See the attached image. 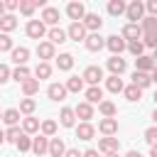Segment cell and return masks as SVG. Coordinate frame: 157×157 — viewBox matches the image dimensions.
Segmentation results:
<instances>
[{"label":"cell","instance_id":"cell-57","mask_svg":"<svg viewBox=\"0 0 157 157\" xmlns=\"http://www.w3.org/2000/svg\"><path fill=\"white\" fill-rule=\"evenodd\" d=\"M2 142H5V132L0 130V145H2Z\"/></svg>","mask_w":157,"mask_h":157},{"label":"cell","instance_id":"cell-24","mask_svg":"<svg viewBox=\"0 0 157 157\" xmlns=\"http://www.w3.org/2000/svg\"><path fill=\"white\" fill-rule=\"evenodd\" d=\"M93 132H96V128H93L91 123H81V125L76 128V137H78V140H91Z\"/></svg>","mask_w":157,"mask_h":157},{"label":"cell","instance_id":"cell-15","mask_svg":"<svg viewBox=\"0 0 157 157\" xmlns=\"http://www.w3.org/2000/svg\"><path fill=\"white\" fill-rule=\"evenodd\" d=\"M108 69H110V76H120V74L125 71V59L110 56V59H108Z\"/></svg>","mask_w":157,"mask_h":157},{"label":"cell","instance_id":"cell-39","mask_svg":"<svg viewBox=\"0 0 157 157\" xmlns=\"http://www.w3.org/2000/svg\"><path fill=\"white\" fill-rule=\"evenodd\" d=\"M22 130H25V132H37V130H39V120H37V118H25Z\"/></svg>","mask_w":157,"mask_h":157},{"label":"cell","instance_id":"cell-53","mask_svg":"<svg viewBox=\"0 0 157 157\" xmlns=\"http://www.w3.org/2000/svg\"><path fill=\"white\" fill-rule=\"evenodd\" d=\"M125 157H142V155H140V152H137V150H130V152H128V155H125Z\"/></svg>","mask_w":157,"mask_h":157},{"label":"cell","instance_id":"cell-31","mask_svg":"<svg viewBox=\"0 0 157 157\" xmlns=\"http://www.w3.org/2000/svg\"><path fill=\"white\" fill-rule=\"evenodd\" d=\"M37 91H39V81H37V78H27V81L22 83V93H25L27 98H29V96H34Z\"/></svg>","mask_w":157,"mask_h":157},{"label":"cell","instance_id":"cell-19","mask_svg":"<svg viewBox=\"0 0 157 157\" xmlns=\"http://www.w3.org/2000/svg\"><path fill=\"white\" fill-rule=\"evenodd\" d=\"M98 150L101 152H118V137H101L98 140Z\"/></svg>","mask_w":157,"mask_h":157},{"label":"cell","instance_id":"cell-17","mask_svg":"<svg viewBox=\"0 0 157 157\" xmlns=\"http://www.w3.org/2000/svg\"><path fill=\"white\" fill-rule=\"evenodd\" d=\"M86 103H103V91H101V86H88V91H86Z\"/></svg>","mask_w":157,"mask_h":157},{"label":"cell","instance_id":"cell-9","mask_svg":"<svg viewBox=\"0 0 157 157\" xmlns=\"http://www.w3.org/2000/svg\"><path fill=\"white\" fill-rule=\"evenodd\" d=\"M83 44H86V49H88V52H98V49H103V47H105V39H103L98 32H93V34H88V37H86V42H83Z\"/></svg>","mask_w":157,"mask_h":157},{"label":"cell","instance_id":"cell-43","mask_svg":"<svg viewBox=\"0 0 157 157\" xmlns=\"http://www.w3.org/2000/svg\"><path fill=\"white\" fill-rule=\"evenodd\" d=\"M145 140L150 142V147H157V125H152V128L145 130Z\"/></svg>","mask_w":157,"mask_h":157},{"label":"cell","instance_id":"cell-8","mask_svg":"<svg viewBox=\"0 0 157 157\" xmlns=\"http://www.w3.org/2000/svg\"><path fill=\"white\" fill-rule=\"evenodd\" d=\"M101 78H103V69H101V66H88V69L83 71V81L91 83V86H98Z\"/></svg>","mask_w":157,"mask_h":157},{"label":"cell","instance_id":"cell-37","mask_svg":"<svg viewBox=\"0 0 157 157\" xmlns=\"http://www.w3.org/2000/svg\"><path fill=\"white\" fill-rule=\"evenodd\" d=\"M34 108H37L34 98H22V101H20V113L29 115V113H34Z\"/></svg>","mask_w":157,"mask_h":157},{"label":"cell","instance_id":"cell-11","mask_svg":"<svg viewBox=\"0 0 157 157\" xmlns=\"http://www.w3.org/2000/svg\"><path fill=\"white\" fill-rule=\"evenodd\" d=\"M135 71H145V74H150V71H155V59L152 56H137L135 59Z\"/></svg>","mask_w":157,"mask_h":157},{"label":"cell","instance_id":"cell-26","mask_svg":"<svg viewBox=\"0 0 157 157\" xmlns=\"http://www.w3.org/2000/svg\"><path fill=\"white\" fill-rule=\"evenodd\" d=\"M105 88H108L110 93H120V91H125L120 76H108V78H105Z\"/></svg>","mask_w":157,"mask_h":157},{"label":"cell","instance_id":"cell-6","mask_svg":"<svg viewBox=\"0 0 157 157\" xmlns=\"http://www.w3.org/2000/svg\"><path fill=\"white\" fill-rule=\"evenodd\" d=\"M83 27H86V29H91V34H93V32H98V29L103 27L101 15H96V12H86V17H83Z\"/></svg>","mask_w":157,"mask_h":157},{"label":"cell","instance_id":"cell-46","mask_svg":"<svg viewBox=\"0 0 157 157\" xmlns=\"http://www.w3.org/2000/svg\"><path fill=\"white\" fill-rule=\"evenodd\" d=\"M15 47H12V39H10V34H0V52H12Z\"/></svg>","mask_w":157,"mask_h":157},{"label":"cell","instance_id":"cell-54","mask_svg":"<svg viewBox=\"0 0 157 157\" xmlns=\"http://www.w3.org/2000/svg\"><path fill=\"white\" fill-rule=\"evenodd\" d=\"M150 76H152V83H157V66H155V71H152Z\"/></svg>","mask_w":157,"mask_h":157},{"label":"cell","instance_id":"cell-10","mask_svg":"<svg viewBox=\"0 0 157 157\" xmlns=\"http://www.w3.org/2000/svg\"><path fill=\"white\" fill-rule=\"evenodd\" d=\"M98 130H101L105 137H113V135L118 132V120H115V118H103L101 125H98Z\"/></svg>","mask_w":157,"mask_h":157},{"label":"cell","instance_id":"cell-55","mask_svg":"<svg viewBox=\"0 0 157 157\" xmlns=\"http://www.w3.org/2000/svg\"><path fill=\"white\" fill-rule=\"evenodd\" d=\"M0 17H5V2H0Z\"/></svg>","mask_w":157,"mask_h":157},{"label":"cell","instance_id":"cell-29","mask_svg":"<svg viewBox=\"0 0 157 157\" xmlns=\"http://www.w3.org/2000/svg\"><path fill=\"white\" fill-rule=\"evenodd\" d=\"M142 34H157V17H142Z\"/></svg>","mask_w":157,"mask_h":157},{"label":"cell","instance_id":"cell-49","mask_svg":"<svg viewBox=\"0 0 157 157\" xmlns=\"http://www.w3.org/2000/svg\"><path fill=\"white\" fill-rule=\"evenodd\" d=\"M7 78H10V69H7L5 64H0V83H5Z\"/></svg>","mask_w":157,"mask_h":157},{"label":"cell","instance_id":"cell-59","mask_svg":"<svg viewBox=\"0 0 157 157\" xmlns=\"http://www.w3.org/2000/svg\"><path fill=\"white\" fill-rule=\"evenodd\" d=\"M152 59H155V66H157V49H155V56H152Z\"/></svg>","mask_w":157,"mask_h":157},{"label":"cell","instance_id":"cell-28","mask_svg":"<svg viewBox=\"0 0 157 157\" xmlns=\"http://www.w3.org/2000/svg\"><path fill=\"white\" fill-rule=\"evenodd\" d=\"M125 10H128V5H125L123 0H110V2H108V12H110L113 17H120Z\"/></svg>","mask_w":157,"mask_h":157},{"label":"cell","instance_id":"cell-7","mask_svg":"<svg viewBox=\"0 0 157 157\" xmlns=\"http://www.w3.org/2000/svg\"><path fill=\"white\" fill-rule=\"evenodd\" d=\"M123 39H128V42H137V39H142V27L128 22V25L123 27Z\"/></svg>","mask_w":157,"mask_h":157},{"label":"cell","instance_id":"cell-13","mask_svg":"<svg viewBox=\"0 0 157 157\" xmlns=\"http://www.w3.org/2000/svg\"><path fill=\"white\" fill-rule=\"evenodd\" d=\"M37 56H39L42 61L54 59V44H52V42H39V47H37Z\"/></svg>","mask_w":157,"mask_h":157},{"label":"cell","instance_id":"cell-41","mask_svg":"<svg viewBox=\"0 0 157 157\" xmlns=\"http://www.w3.org/2000/svg\"><path fill=\"white\" fill-rule=\"evenodd\" d=\"M34 7H37V5H34L32 0H20V12H22V15H27V17H32V12H34Z\"/></svg>","mask_w":157,"mask_h":157},{"label":"cell","instance_id":"cell-5","mask_svg":"<svg viewBox=\"0 0 157 157\" xmlns=\"http://www.w3.org/2000/svg\"><path fill=\"white\" fill-rule=\"evenodd\" d=\"M66 15H69L74 22H83V17H86L83 2H69V5H66Z\"/></svg>","mask_w":157,"mask_h":157},{"label":"cell","instance_id":"cell-51","mask_svg":"<svg viewBox=\"0 0 157 157\" xmlns=\"http://www.w3.org/2000/svg\"><path fill=\"white\" fill-rule=\"evenodd\" d=\"M64 157H83V155H81L78 150H66V155H64Z\"/></svg>","mask_w":157,"mask_h":157},{"label":"cell","instance_id":"cell-20","mask_svg":"<svg viewBox=\"0 0 157 157\" xmlns=\"http://www.w3.org/2000/svg\"><path fill=\"white\" fill-rule=\"evenodd\" d=\"M49 155H52V157H64V155H66V147H64L61 137H52V140H49Z\"/></svg>","mask_w":157,"mask_h":157},{"label":"cell","instance_id":"cell-34","mask_svg":"<svg viewBox=\"0 0 157 157\" xmlns=\"http://www.w3.org/2000/svg\"><path fill=\"white\" fill-rule=\"evenodd\" d=\"M56 66H59L61 71H69V69L74 66V56H71V54H59V59H56Z\"/></svg>","mask_w":157,"mask_h":157},{"label":"cell","instance_id":"cell-23","mask_svg":"<svg viewBox=\"0 0 157 157\" xmlns=\"http://www.w3.org/2000/svg\"><path fill=\"white\" fill-rule=\"evenodd\" d=\"M59 120H61V125H64V128H74V120H76V113H74V108H61V113H59Z\"/></svg>","mask_w":157,"mask_h":157},{"label":"cell","instance_id":"cell-42","mask_svg":"<svg viewBox=\"0 0 157 157\" xmlns=\"http://www.w3.org/2000/svg\"><path fill=\"white\" fill-rule=\"evenodd\" d=\"M54 132H56V123H54V120H44V123H42V135H44V137H52Z\"/></svg>","mask_w":157,"mask_h":157},{"label":"cell","instance_id":"cell-47","mask_svg":"<svg viewBox=\"0 0 157 157\" xmlns=\"http://www.w3.org/2000/svg\"><path fill=\"white\" fill-rule=\"evenodd\" d=\"M142 44H145V47L157 49V34H142Z\"/></svg>","mask_w":157,"mask_h":157},{"label":"cell","instance_id":"cell-61","mask_svg":"<svg viewBox=\"0 0 157 157\" xmlns=\"http://www.w3.org/2000/svg\"><path fill=\"white\" fill-rule=\"evenodd\" d=\"M155 103H157V91H155Z\"/></svg>","mask_w":157,"mask_h":157},{"label":"cell","instance_id":"cell-27","mask_svg":"<svg viewBox=\"0 0 157 157\" xmlns=\"http://www.w3.org/2000/svg\"><path fill=\"white\" fill-rule=\"evenodd\" d=\"M15 27H17V17H15V15H5V17H0V29H2V34L12 32Z\"/></svg>","mask_w":157,"mask_h":157},{"label":"cell","instance_id":"cell-40","mask_svg":"<svg viewBox=\"0 0 157 157\" xmlns=\"http://www.w3.org/2000/svg\"><path fill=\"white\" fill-rule=\"evenodd\" d=\"M22 135H25V130H20V128L15 125V128H10V130L5 132V140H10V142H15V145H17V140H20Z\"/></svg>","mask_w":157,"mask_h":157},{"label":"cell","instance_id":"cell-3","mask_svg":"<svg viewBox=\"0 0 157 157\" xmlns=\"http://www.w3.org/2000/svg\"><path fill=\"white\" fill-rule=\"evenodd\" d=\"M66 34H69V39H74V42H86V37H88L83 22H71L69 29H66Z\"/></svg>","mask_w":157,"mask_h":157},{"label":"cell","instance_id":"cell-45","mask_svg":"<svg viewBox=\"0 0 157 157\" xmlns=\"http://www.w3.org/2000/svg\"><path fill=\"white\" fill-rule=\"evenodd\" d=\"M17 150H20V152H27V150H32V140L27 137V132H25V135L17 140Z\"/></svg>","mask_w":157,"mask_h":157},{"label":"cell","instance_id":"cell-12","mask_svg":"<svg viewBox=\"0 0 157 157\" xmlns=\"http://www.w3.org/2000/svg\"><path fill=\"white\" fill-rule=\"evenodd\" d=\"M32 152H34L37 157H42V155H47V152H49V140H47L44 135H39V137H34V140H32Z\"/></svg>","mask_w":157,"mask_h":157},{"label":"cell","instance_id":"cell-30","mask_svg":"<svg viewBox=\"0 0 157 157\" xmlns=\"http://www.w3.org/2000/svg\"><path fill=\"white\" fill-rule=\"evenodd\" d=\"M34 76H37V81L49 78V76H52V66H49L47 61H39V64H37V69H34Z\"/></svg>","mask_w":157,"mask_h":157},{"label":"cell","instance_id":"cell-32","mask_svg":"<svg viewBox=\"0 0 157 157\" xmlns=\"http://www.w3.org/2000/svg\"><path fill=\"white\" fill-rule=\"evenodd\" d=\"M83 88V76H71L69 81H66V91H71V93H78Z\"/></svg>","mask_w":157,"mask_h":157},{"label":"cell","instance_id":"cell-22","mask_svg":"<svg viewBox=\"0 0 157 157\" xmlns=\"http://www.w3.org/2000/svg\"><path fill=\"white\" fill-rule=\"evenodd\" d=\"M132 83H135L137 88H147V86L152 83V76L145 74V71H135V74H132Z\"/></svg>","mask_w":157,"mask_h":157},{"label":"cell","instance_id":"cell-52","mask_svg":"<svg viewBox=\"0 0 157 157\" xmlns=\"http://www.w3.org/2000/svg\"><path fill=\"white\" fill-rule=\"evenodd\" d=\"M83 157H98V152H96V150H86V152H83Z\"/></svg>","mask_w":157,"mask_h":157},{"label":"cell","instance_id":"cell-33","mask_svg":"<svg viewBox=\"0 0 157 157\" xmlns=\"http://www.w3.org/2000/svg\"><path fill=\"white\" fill-rule=\"evenodd\" d=\"M2 120L10 125V128H15L17 123H20V110H15V108H10V110H5L2 113Z\"/></svg>","mask_w":157,"mask_h":157},{"label":"cell","instance_id":"cell-16","mask_svg":"<svg viewBox=\"0 0 157 157\" xmlns=\"http://www.w3.org/2000/svg\"><path fill=\"white\" fill-rule=\"evenodd\" d=\"M47 96H49L52 101H64V98H66V86H61V83H52V86L47 88Z\"/></svg>","mask_w":157,"mask_h":157},{"label":"cell","instance_id":"cell-56","mask_svg":"<svg viewBox=\"0 0 157 157\" xmlns=\"http://www.w3.org/2000/svg\"><path fill=\"white\" fill-rule=\"evenodd\" d=\"M150 157H157V147H152V150H150Z\"/></svg>","mask_w":157,"mask_h":157},{"label":"cell","instance_id":"cell-58","mask_svg":"<svg viewBox=\"0 0 157 157\" xmlns=\"http://www.w3.org/2000/svg\"><path fill=\"white\" fill-rule=\"evenodd\" d=\"M105 157H118V152H108V155H105Z\"/></svg>","mask_w":157,"mask_h":157},{"label":"cell","instance_id":"cell-14","mask_svg":"<svg viewBox=\"0 0 157 157\" xmlns=\"http://www.w3.org/2000/svg\"><path fill=\"white\" fill-rule=\"evenodd\" d=\"M27 59H29V49H27V47H15V49H12V61H15L17 66H25Z\"/></svg>","mask_w":157,"mask_h":157},{"label":"cell","instance_id":"cell-62","mask_svg":"<svg viewBox=\"0 0 157 157\" xmlns=\"http://www.w3.org/2000/svg\"><path fill=\"white\" fill-rule=\"evenodd\" d=\"M0 120H2V115H0Z\"/></svg>","mask_w":157,"mask_h":157},{"label":"cell","instance_id":"cell-2","mask_svg":"<svg viewBox=\"0 0 157 157\" xmlns=\"http://www.w3.org/2000/svg\"><path fill=\"white\" fill-rule=\"evenodd\" d=\"M44 34H47V27H44L42 20H29V22H27V37H32V39H42Z\"/></svg>","mask_w":157,"mask_h":157},{"label":"cell","instance_id":"cell-48","mask_svg":"<svg viewBox=\"0 0 157 157\" xmlns=\"http://www.w3.org/2000/svg\"><path fill=\"white\" fill-rule=\"evenodd\" d=\"M145 10L150 12V17H157V0H147V5H145Z\"/></svg>","mask_w":157,"mask_h":157},{"label":"cell","instance_id":"cell-60","mask_svg":"<svg viewBox=\"0 0 157 157\" xmlns=\"http://www.w3.org/2000/svg\"><path fill=\"white\" fill-rule=\"evenodd\" d=\"M152 118H155V125H157V108H155V115H152Z\"/></svg>","mask_w":157,"mask_h":157},{"label":"cell","instance_id":"cell-25","mask_svg":"<svg viewBox=\"0 0 157 157\" xmlns=\"http://www.w3.org/2000/svg\"><path fill=\"white\" fill-rule=\"evenodd\" d=\"M66 37H69V34H66L61 27H52V29H49V42H52V44H64Z\"/></svg>","mask_w":157,"mask_h":157},{"label":"cell","instance_id":"cell-4","mask_svg":"<svg viewBox=\"0 0 157 157\" xmlns=\"http://www.w3.org/2000/svg\"><path fill=\"white\" fill-rule=\"evenodd\" d=\"M105 47L113 52V56H120V52L128 47V42L123 39V34H120V37H118V34H110V37L105 39Z\"/></svg>","mask_w":157,"mask_h":157},{"label":"cell","instance_id":"cell-38","mask_svg":"<svg viewBox=\"0 0 157 157\" xmlns=\"http://www.w3.org/2000/svg\"><path fill=\"white\" fill-rule=\"evenodd\" d=\"M98 110L105 115V118H113L115 113H118V108H115V103H110V101H103L101 105H98Z\"/></svg>","mask_w":157,"mask_h":157},{"label":"cell","instance_id":"cell-50","mask_svg":"<svg viewBox=\"0 0 157 157\" xmlns=\"http://www.w3.org/2000/svg\"><path fill=\"white\" fill-rule=\"evenodd\" d=\"M5 10H10V12L12 10H20V0H7L5 2Z\"/></svg>","mask_w":157,"mask_h":157},{"label":"cell","instance_id":"cell-18","mask_svg":"<svg viewBox=\"0 0 157 157\" xmlns=\"http://www.w3.org/2000/svg\"><path fill=\"white\" fill-rule=\"evenodd\" d=\"M74 113H76L83 123H88V120L93 118V105H91V103H78V105L74 108Z\"/></svg>","mask_w":157,"mask_h":157},{"label":"cell","instance_id":"cell-44","mask_svg":"<svg viewBox=\"0 0 157 157\" xmlns=\"http://www.w3.org/2000/svg\"><path fill=\"white\" fill-rule=\"evenodd\" d=\"M128 49H130V54H135V56H142V49H145V44H142V39H137V42H128Z\"/></svg>","mask_w":157,"mask_h":157},{"label":"cell","instance_id":"cell-36","mask_svg":"<svg viewBox=\"0 0 157 157\" xmlns=\"http://www.w3.org/2000/svg\"><path fill=\"white\" fill-rule=\"evenodd\" d=\"M12 78H15L17 83H25V81L29 78V69H27V66H17V69L12 71Z\"/></svg>","mask_w":157,"mask_h":157},{"label":"cell","instance_id":"cell-35","mask_svg":"<svg viewBox=\"0 0 157 157\" xmlns=\"http://www.w3.org/2000/svg\"><path fill=\"white\" fill-rule=\"evenodd\" d=\"M125 98H128V101H132V103H135V101H140V98H142V88H137L135 83H130V86L125 88Z\"/></svg>","mask_w":157,"mask_h":157},{"label":"cell","instance_id":"cell-21","mask_svg":"<svg viewBox=\"0 0 157 157\" xmlns=\"http://www.w3.org/2000/svg\"><path fill=\"white\" fill-rule=\"evenodd\" d=\"M42 22L56 27V22H59V10H56V7H44V12H42Z\"/></svg>","mask_w":157,"mask_h":157},{"label":"cell","instance_id":"cell-1","mask_svg":"<svg viewBox=\"0 0 157 157\" xmlns=\"http://www.w3.org/2000/svg\"><path fill=\"white\" fill-rule=\"evenodd\" d=\"M142 12H145V5H142L140 0H132V2L128 5V10H125L130 25H137V20H142Z\"/></svg>","mask_w":157,"mask_h":157}]
</instances>
